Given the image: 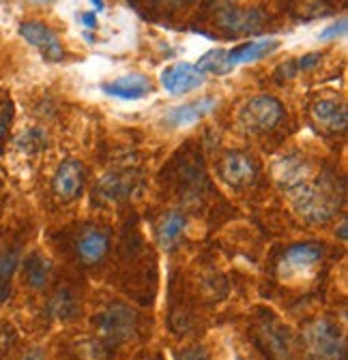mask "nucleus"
Listing matches in <instances>:
<instances>
[{
  "instance_id": "b1692460",
  "label": "nucleus",
  "mask_w": 348,
  "mask_h": 360,
  "mask_svg": "<svg viewBox=\"0 0 348 360\" xmlns=\"http://www.w3.org/2000/svg\"><path fill=\"white\" fill-rule=\"evenodd\" d=\"M46 135H43V131L39 129H26L20 138H18V148L24 150V153H37L41 150L43 146H46Z\"/></svg>"
},
{
  "instance_id": "a878e982",
  "label": "nucleus",
  "mask_w": 348,
  "mask_h": 360,
  "mask_svg": "<svg viewBox=\"0 0 348 360\" xmlns=\"http://www.w3.org/2000/svg\"><path fill=\"white\" fill-rule=\"evenodd\" d=\"M13 343H15V330L9 324H0V354L9 352Z\"/></svg>"
},
{
  "instance_id": "473e14b6",
  "label": "nucleus",
  "mask_w": 348,
  "mask_h": 360,
  "mask_svg": "<svg viewBox=\"0 0 348 360\" xmlns=\"http://www.w3.org/2000/svg\"><path fill=\"white\" fill-rule=\"evenodd\" d=\"M340 236L346 238V221H342V225H340Z\"/></svg>"
},
{
  "instance_id": "ddd939ff",
  "label": "nucleus",
  "mask_w": 348,
  "mask_h": 360,
  "mask_svg": "<svg viewBox=\"0 0 348 360\" xmlns=\"http://www.w3.org/2000/svg\"><path fill=\"white\" fill-rule=\"evenodd\" d=\"M278 48H280L278 39H258V41L243 43V45H239V48H235V50H228L226 58H228V65L235 69L237 65L256 63L260 58H265V56L273 54Z\"/></svg>"
},
{
  "instance_id": "a211bd4d",
  "label": "nucleus",
  "mask_w": 348,
  "mask_h": 360,
  "mask_svg": "<svg viewBox=\"0 0 348 360\" xmlns=\"http://www.w3.org/2000/svg\"><path fill=\"white\" fill-rule=\"evenodd\" d=\"M185 225H187V219L185 214L181 212H168L159 225H157V240L163 249H170L179 243V238L183 236L185 232Z\"/></svg>"
},
{
  "instance_id": "bb28decb",
  "label": "nucleus",
  "mask_w": 348,
  "mask_h": 360,
  "mask_svg": "<svg viewBox=\"0 0 348 360\" xmlns=\"http://www.w3.org/2000/svg\"><path fill=\"white\" fill-rule=\"evenodd\" d=\"M342 34H346V18H342L340 22L327 26V28L321 32V39H323V41H329V39H337V37H342Z\"/></svg>"
},
{
  "instance_id": "393cba45",
  "label": "nucleus",
  "mask_w": 348,
  "mask_h": 360,
  "mask_svg": "<svg viewBox=\"0 0 348 360\" xmlns=\"http://www.w3.org/2000/svg\"><path fill=\"white\" fill-rule=\"evenodd\" d=\"M11 120H13V101L3 95L0 97V144L7 138ZM0 153H3V148H0Z\"/></svg>"
},
{
  "instance_id": "0eeeda50",
  "label": "nucleus",
  "mask_w": 348,
  "mask_h": 360,
  "mask_svg": "<svg viewBox=\"0 0 348 360\" xmlns=\"http://www.w3.org/2000/svg\"><path fill=\"white\" fill-rule=\"evenodd\" d=\"M206 79V73H202L196 65L189 63H177L161 71V86L170 95H185L189 90L202 86Z\"/></svg>"
},
{
  "instance_id": "7ed1b4c3",
  "label": "nucleus",
  "mask_w": 348,
  "mask_h": 360,
  "mask_svg": "<svg viewBox=\"0 0 348 360\" xmlns=\"http://www.w3.org/2000/svg\"><path fill=\"white\" fill-rule=\"evenodd\" d=\"M303 337H306L308 349L316 360H344L346 356L344 335L329 320H318L310 324Z\"/></svg>"
},
{
  "instance_id": "1a4fd4ad",
  "label": "nucleus",
  "mask_w": 348,
  "mask_h": 360,
  "mask_svg": "<svg viewBox=\"0 0 348 360\" xmlns=\"http://www.w3.org/2000/svg\"><path fill=\"white\" fill-rule=\"evenodd\" d=\"M101 90L106 95L123 99V101H138L153 93V82L142 73H132V75H123V77L101 84Z\"/></svg>"
},
{
  "instance_id": "412c9836",
  "label": "nucleus",
  "mask_w": 348,
  "mask_h": 360,
  "mask_svg": "<svg viewBox=\"0 0 348 360\" xmlns=\"http://www.w3.org/2000/svg\"><path fill=\"white\" fill-rule=\"evenodd\" d=\"M260 337H263L267 341V349L280 358V360H290V343H288V333L284 328H275L271 324L263 326V330H260Z\"/></svg>"
},
{
  "instance_id": "dca6fc26",
  "label": "nucleus",
  "mask_w": 348,
  "mask_h": 360,
  "mask_svg": "<svg viewBox=\"0 0 348 360\" xmlns=\"http://www.w3.org/2000/svg\"><path fill=\"white\" fill-rule=\"evenodd\" d=\"M217 101L211 99V97H204L200 101H192V103H185L181 108H174L168 112L166 116V122L170 127H187V124H194L198 122L200 118H204L206 114H211L215 110Z\"/></svg>"
},
{
  "instance_id": "c756f323",
  "label": "nucleus",
  "mask_w": 348,
  "mask_h": 360,
  "mask_svg": "<svg viewBox=\"0 0 348 360\" xmlns=\"http://www.w3.org/2000/svg\"><path fill=\"white\" fill-rule=\"evenodd\" d=\"M80 22L86 26V28H97V13L89 11V13H80Z\"/></svg>"
},
{
  "instance_id": "6ab92c4d",
  "label": "nucleus",
  "mask_w": 348,
  "mask_h": 360,
  "mask_svg": "<svg viewBox=\"0 0 348 360\" xmlns=\"http://www.w3.org/2000/svg\"><path fill=\"white\" fill-rule=\"evenodd\" d=\"M26 281L30 288L35 290H41L43 285L48 283L50 279V273H52V264L48 257H43L41 253H30L28 259H26Z\"/></svg>"
},
{
  "instance_id": "7c9ffc66",
  "label": "nucleus",
  "mask_w": 348,
  "mask_h": 360,
  "mask_svg": "<svg viewBox=\"0 0 348 360\" xmlns=\"http://www.w3.org/2000/svg\"><path fill=\"white\" fill-rule=\"evenodd\" d=\"M24 360H43V354H41V349H30V352L24 356Z\"/></svg>"
},
{
  "instance_id": "cd10ccee",
  "label": "nucleus",
  "mask_w": 348,
  "mask_h": 360,
  "mask_svg": "<svg viewBox=\"0 0 348 360\" xmlns=\"http://www.w3.org/2000/svg\"><path fill=\"white\" fill-rule=\"evenodd\" d=\"M321 54L318 52H312V54H306V56H301V58H297L294 63H297V69L299 71H308V69H314L318 63H321Z\"/></svg>"
},
{
  "instance_id": "6e6552de",
  "label": "nucleus",
  "mask_w": 348,
  "mask_h": 360,
  "mask_svg": "<svg viewBox=\"0 0 348 360\" xmlns=\"http://www.w3.org/2000/svg\"><path fill=\"white\" fill-rule=\"evenodd\" d=\"M220 174L226 183L235 189L251 185L258 176L256 161L245 153H228L220 163Z\"/></svg>"
},
{
  "instance_id": "4468645a",
  "label": "nucleus",
  "mask_w": 348,
  "mask_h": 360,
  "mask_svg": "<svg viewBox=\"0 0 348 360\" xmlns=\"http://www.w3.org/2000/svg\"><path fill=\"white\" fill-rule=\"evenodd\" d=\"M312 118L316 120V124L329 133H337V131H344L346 124H348V114H346V108L337 101H331V99H323V101H316L312 105Z\"/></svg>"
},
{
  "instance_id": "f257e3e1",
  "label": "nucleus",
  "mask_w": 348,
  "mask_h": 360,
  "mask_svg": "<svg viewBox=\"0 0 348 360\" xmlns=\"http://www.w3.org/2000/svg\"><path fill=\"white\" fill-rule=\"evenodd\" d=\"M290 198L299 217L308 223H327L342 206L344 183L331 174H325L316 180H306L301 187L290 191Z\"/></svg>"
},
{
  "instance_id": "4be33fe9",
  "label": "nucleus",
  "mask_w": 348,
  "mask_h": 360,
  "mask_svg": "<svg viewBox=\"0 0 348 360\" xmlns=\"http://www.w3.org/2000/svg\"><path fill=\"white\" fill-rule=\"evenodd\" d=\"M228 50H222V48H217V50H211L206 52L200 60H198V69L202 73H215V75H224V73H230L232 67L228 65V58H226Z\"/></svg>"
},
{
  "instance_id": "2eb2a0df",
  "label": "nucleus",
  "mask_w": 348,
  "mask_h": 360,
  "mask_svg": "<svg viewBox=\"0 0 348 360\" xmlns=\"http://www.w3.org/2000/svg\"><path fill=\"white\" fill-rule=\"evenodd\" d=\"M108 249H110V240H108V234L101 230H86L75 243V251L84 264L101 262L106 257Z\"/></svg>"
},
{
  "instance_id": "f3484780",
  "label": "nucleus",
  "mask_w": 348,
  "mask_h": 360,
  "mask_svg": "<svg viewBox=\"0 0 348 360\" xmlns=\"http://www.w3.org/2000/svg\"><path fill=\"white\" fill-rule=\"evenodd\" d=\"M222 26L235 32H254L263 26L265 13L260 9H228L220 18Z\"/></svg>"
},
{
  "instance_id": "39448f33",
  "label": "nucleus",
  "mask_w": 348,
  "mask_h": 360,
  "mask_svg": "<svg viewBox=\"0 0 348 360\" xmlns=\"http://www.w3.org/2000/svg\"><path fill=\"white\" fill-rule=\"evenodd\" d=\"M325 257V247L321 243H299L284 251L280 262L282 277H292L314 268Z\"/></svg>"
},
{
  "instance_id": "f03ea898",
  "label": "nucleus",
  "mask_w": 348,
  "mask_h": 360,
  "mask_svg": "<svg viewBox=\"0 0 348 360\" xmlns=\"http://www.w3.org/2000/svg\"><path fill=\"white\" fill-rule=\"evenodd\" d=\"M95 324L108 343L118 345L136 335V313L123 302H112L97 315Z\"/></svg>"
},
{
  "instance_id": "c85d7f7f",
  "label": "nucleus",
  "mask_w": 348,
  "mask_h": 360,
  "mask_svg": "<svg viewBox=\"0 0 348 360\" xmlns=\"http://www.w3.org/2000/svg\"><path fill=\"white\" fill-rule=\"evenodd\" d=\"M179 360H209V356L202 347H192V349H185L179 356Z\"/></svg>"
},
{
  "instance_id": "aec40b11",
  "label": "nucleus",
  "mask_w": 348,
  "mask_h": 360,
  "mask_svg": "<svg viewBox=\"0 0 348 360\" xmlns=\"http://www.w3.org/2000/svg\"><path fill=\"white\" fill-rule=\"evenodd\" d=\"M18 268V249H0V304L11 294V279Z\"/></svg>"
},
{
  "instance_id": "f8f14e48",
  "label": "nucleus",
  "mask_w": 348,
  "mask_h": 360,
  "mask_svg": "<svg viewBox=\"0 0 348 360\" xmlns=\"http://www.w3.org/2000/svg\"><path fill=\"white\" fill-rule=\"evenodd\" d=\"M310 163H306V159H301L297 155L284 157L278 165H275V180L290 193L297 187H301L306 180H310Z\"/></svg>"
},
{
  "instance_id": "9d476101",
  "label": "nucleus",
  "mask_w": 348,
  "mask_h": 360,
  "mask_svg": "<svg viewBox=\"0 0 348 360\" xmlns=\"http://www.w3.org/2000/svg\"><path fill=\"white\" fill-rule=\"evenodd\" d=\"M140 183L138 176L134 172H110L106 174L97 187H95V195L104 202H120V200H127L129 195L134 193L136 185Z\"/></svg>"
},
{
  "instance_id": "20e7f679",
  "label": "nucleus",
  "mask_w": 348,
  "mask_h": 360,
  "mask_svg": "<svg viewBox=\"0 0 348 360\" xmlns=\"http://www.w3.org/2000/svg\"><path fill=\"white\" fill-rule=\"evenodd\" d=\"M284 118V105L271 95H258L241 110V124L251 133H267Z\"/></svg>"
},
{
  "instance_id": "9b49d317",
  "label": "nucleus",
  "mask_w": 348,
  "mask_h": 360,
  "mask_svg": "<svg viewBox=\"0 0 348 360\" xmlns=\"http://www.w3.org/2000/svg\"><path fill=\"white\" fill-rule=\"evenodd\" d=\"M54 193L63 200V202H71L80 195L82 187H84V169L82 163L75 159H67L58 165L54 180H52Z\"/></svg>"
},
{
  "instance_id": "423d86ee",
  "label": "nucleus",
  "mask_w": 348,
  "mask_h": 360,
  "mask_svg": "<svg viewBox=\"0 0 348 360\" xmlns=\"http://www.w3.org/2000/svg\"><path fill=\"white\" fill-rule=\"evenodd\" d=\"M20 34L32 45V48H37L46 60L61 63L65 58L63 45H61L56 32L43 22H24V24H20Z\"/></svg>"
},
{
  "instance_id": "2f4dec72",
  "label": "nucleus",
  "mask_w": 348,
  "mask_h": 360,
  "mask_svg": "<svg viewBox=\"0 0 348 360\" xmlns=\"http://www.w3.org/2000/svg\"><path fill=\"white\" fill-rule=\"evenodd\" d=\"M91 3L95 5L97 11H104V9H106V3H104V0H91Z\"/></svg>"
},
{
  "instance_id": "5701e85b",
  "label": "nucleus",
  "mask_w": 348,
  "mask_h": 360,
  "mask_svg": "<svg viewBox=\"0 0 348 360\" xmlns=\"http://www.w3.org/2000/svg\"><path fill=\"white\" fill-rule=\"evenodd\" d=\"M75 311H77V307H75V298H73L67 290H63V292L54 294V298L50 300V313L54 315V318L67 320V318H71V315H73Z\"/></svg>"
}]
</instances>
